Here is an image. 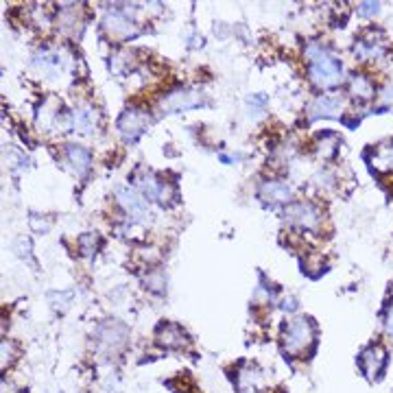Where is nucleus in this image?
Returning a JSON list of instances; mask_svg holds the SVG:
<instances>
[{
	"mask_svg": "<svg viewBox=\"0 0 393 393\" xmlns=\"http://www.w3.org/2000/svg\"><path fill=\"white\" fill-rule=\"evenodd\" d=\"M103 26L111 33V35H131L134 33V22L131 18L127 16L125 11H109L105 20H103Z\"/></svg>",
	"mask_w": 393,
	"mask_h": 393,
	"instance_id": "f8f14e48",
	"label": "nucleus"
},
{
	"mask_svg": "<svg viewBox=\"0 0 393 393\" xmlns=\"http://www.w3.org/2000/svg\"><path fill=\"white\" fill-rule=\"evenodd\" d=\"M201 103V96L196 94L194 90H175L168 96L162 98V111L166 114H175V111H184V109H192Z\"/></svg>",
	"mask_w": 393,
	"mask_h": 393,
	"instance_id": "20e7f679",
	"label": "nucleus"
},
{
	"mask_svg": "<svg viewBox=\"0 0 393 393\" xmlns=\"http://www.w3.org/2000/svg\"><path fill=\"white\" fill-rule=\"evenodd\" d=\"M136 184H138L140 192L145 194V199H153V201L166 203L168 196H171V188H168V184L160 181L153 173H140L136 177Z\"/></svg>",
	"mask_w": 393,
	"mask_h": 393,
	"instance_id": "39448f33",
	"label": "nucleus"
},
{
	"mask_svg": "<svg viewBox=\"0 0 393 393\" xmlns=\"http://www.w3.org/2000/svg\"><path fill=\"white\" fill-rule=\"evenodd\" d=\"M313 339H315V330H313L311 319L298 317L284 326L282 343H284V349L289 354H302L304 349L311 347Z\"/></svg>",
	"mask_w": 393,
	"mask_h": 393,
	"instance_id": "f03ea898",
	"label": "nucleus"
},
{
	"mask_svg": "<svg viewBox=\"0 0 393 393\" xmlns=\"http://www.w3.org/2000/svg\"><path fill=\"white\" fill-rule=\"evenodd\" d=\"M343 109V101L336 94H328V96H319L317 101L311 105V118H332Z\"/></svg>",
	"mask_w": 393,
	"mask_h": 393,
	"instance_id": "9b49d317",
	"label": "nucleus"
},
{
	"mask_svg": "<svg viewBox=\"0 0 393 393\" xmlns=\"http://www.w3.org/2000/svg\"><path fill=\"white\" fill-rule=\"evenodd\" d=\"M286 221L293 226L304 228V230H315L319 226V212L315 205L300 201V203H291L286 210Z\"/></svg>",
	"mask_w": 393,
	"mask_h": 393,
	"instance_id": "423d86ee",
	"label": "nucleus"
},
{
	"mask_svg": "<svg viewBox=\"0 0 393 393\" xmlns=\"http://www.w3.org/2000/svg\"><path fill=\"white\" fill-rule=\"evenodd\" d=\"M385 363H387V352L381 347V345H372L367 347L365 352L360 354L358 358V365H360V369L363 374L369 378V381H374V378L383 372L385 367Z\"/></svg>",
	"mask_w": 393,
	"mask_h": 393,
	"instance_id": "1a4fd4ad",
	"label": "nucleus"
},
{
	"mask_svg": "<svg viewBox=\"0 0 393 393\" xmlns=\"http://www.w3.org/2000/svg\"><path fill=\"white\" fill-rule=\"evenodd\" d=\"M73 125L81 134H92L96 127V114L90 107H79L73 114Z\"/></svg>",
	"mask_w": 393,
	"mask_h": 393,
	"instance_id": "dca6fc26",
	"label": "nucleus"
},
{
	"mask_svg": "<svg viewBox=\"0 0 393 393\" xmlns=\"http://www.w3.org/2000/svg\"><path fill=\"white\" fill-rule=\"evenodd\" d=\"M114 194H116L118 203L125 210H127V214H131L138 221H143L147 217V201L134 188H129V186H116Z\"/></svg>",
	"mask_w": 393,
	"mask_h": 393,
	"instance_id": "6e6552de",
	"label": "nucleus"
},
{
	"mask_svg": "<svg viewBox=\"0 0 393 393\" xmlns=\"http://www.w3.org/2000/svg\"><path fill=\"white\" fill-rule=\"evenodd\" d=\"M258 194L266 203H284L291 196V188L284 184V181H264Z\"/></svg>",
	"mask_w": 393,
	"mask_h": 393,
	"instance_id": "ddd939ff",
	"label": "nucleus"
},
{
	"mask_svg": "<svg viewBox=\"0 0 393 393\" xmlns=\"http://www.w3.org/2000/svg\"><path fill=\"white\" fill-rule=\"evenodd\" d=\"M308 77L317 88H334L341 81V66L321 46L308 48Z\"/></svg>",
	"mask_w": 393,
	"mask_h": 393,
	"instance_id": "f257e3e1",
	"label": "nucleus"
},
{
	"mask_svg": "<svg viewBox=\"0 0 393 393\" xmlns=\"http://www.w3.org/2000/svg\"><path fill=\"white\" fill-rule=\"evenodd\" d=\"M77 26H79V13H77V9H64L60 13V29L64 33H73Z\"/></svg>",
	"mask_w": 393,
	"mask_h": 393,
	"instance_id": "a211bd4d",
	"label": "nucleus"
},
{
	"mask_svg": "<svg viewBox=\"0 0 393 393\" xmlns=\"http://www.w3.org/2000/svg\"><path fill=\"white\" fill-rule=\"evenodd\" d=\"M158 343L168 347V349H175V347H184L186 345V334L181 332V328L173 326V324H164L158 330Z\"/></svg>",
	"mask_w": 393,
	"mask_h": 393,
	"instance_id": "4468645a",
	"label": "nucleus"
},
{
	"mask_svg": "<svg viewBox=\"0 0 393 393\" xmlns=\"http://www.w3.org/2000/svg\"><path fill=\"white\" fill-rule=\"evenodd\" d=\"M381 158H383V162H385L387 166H393V145H391L389 149H383V151H381Z\"/></svg>",
	"mask_w": 393,
	"mask_h": 393,
	"instance_id": "aec40b11",
	"label": "nucleus"
},
{
	"mask_svg": "<svg viewBox=\"0 0 393 393\" xmlns=\"http://www.w3.org/2000/svg\"><path fill=\"white\" fill-rule=\"evenodd\" d=\"M81 247H83V251H86V254H92L94 247H96L94 234H86V236H83V238H81Z\"/></svg>",
	"mask_w": 393,
	"mask_h": 393,
	"instance_id": "6ab92c4d",
	"label": "nucleus"
},
{
	"mask_svg": "<svg viewBox=\"0 0 393 393\" xmlns=\"http://www.w3.org/2000/svg\"><path fill=\"white\" fill-rule=\"evenodd\" d=\"M349 90H352L354 96H360V98H372L374 96V86L369 79L365 77H352V81H349Z\"/></svg>",
	"mask_w": 393,
	"mask_h": 393,
	"instance_id": "f3484780",
	"label": "nucleus"
},
{
	"mask_svg": "<svg viewBox=\"0 0 393 393\" xmlns=\"http://www.w3.org/2000/svg\"><path fill=\"white\" fill-rule=\"evenodd\" d=\"M96 341L98 349L107 354H116L127 343V328H125L120 321H107L96 332Z\"/></svg>",
	"mask_w": 393,
	"mask_h": 393,
	"instance_id": "7ed1b4c3",
	"label": "nucleus"
},
{
	"mask_svg": "<svg viewBox=\"0 0 393 393\" xmlns=\"http://www.w3.org/2000/svg\"><path fill=\"white\" fill-rule=\"evenodd\" d=\"M354 53L360 60H381L385 55V44H383V39L378 33H369L367 37L356 42Z\"/></svg>",
	"mask_w": 393,
	"mask_h": 393,
	"instance_id": "9d476101",
	"label": "nucleus"
},
{
	"mask_svg": "<svg viewBox=\"0 0 393 393\" xmlns=\"http://www.w3.org/2000/svg\"><path fill=\"white\" fill-rule=\"evenodd\" d=\"M66 160H68V164L75 168V171L79 173V175H83L90 168V151L88 149H83V147H79V145H70V147H66Z\"/></svg>",
	"mask_w": 393,
	"mask_h": 393,
	"instance_id": "2eb2a0df",
	"label": "nucleus"
},
{
	"mask_svg": "<svg viewBox=\"0 0 393 393\" xmlns=\"http://www.w3.org/2000/svg\"><path fill=\"white\" fill-rule=\"evenodd\" d=\"M360 7H363L365 16H369V13H378V5H376V3H365V5H360Z\"/></svg>",
	"mask_w": 393,
	"mask_h": 393,
	"instance_id": "4be33fe9",
	"label": "nucleus"
},
{
	"mask_svg": "<svg viewBox=\"0 0 393 393\" xmlns=\"http://www.w3.org/2000/svg\"><path fill=\"white\" fill-rule=\"evenodd\" d=\"M383 103L385 105H391L393 107V86H389L385 92H383Z\"/></svg>",
	"mask_w": 393,
	"mask_h": 393,
	"instance_id": "412c9836",
	"label": "nucleus"
},
{
	"mask_svg": "<svg viewBox=\"0 0 393 393\" xmlns=\"http://www.w3.org/2000/svg\"><path fill=\"white\" fill-rule=\"evenodd\" d=\"M147 125H149V116L145 114V111L131 107L118 118V131L127 140H134L147 129Z\"/></svg>",
	"mask_w": 393,
	"mask_h": 393,
	"instance_id": "0eeeda50",
	"label": "nucleus"
},
{
	"mask_svg": "<svg viewBox=\"0 0 393 393\" xmlns=\"http://www.w3.org/2000/svg\"><path fill=\"white\" fill-rule=\"evenodd\" d=\"M387 334L393 339V306H391V311H389V317H387Z\"/></svg>",
	"mask_w": 393,
	"mask_h": 393,
	"instance_id": "5701e85b",
	"label": "nucleus"
}]
</instances>
